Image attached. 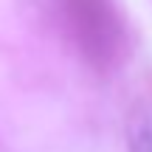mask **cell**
Instances as JSON below:
<instances>
[{
    "mask_svg": "<svg viewBox=\"0 0 152 152\" xmlns=\"http://www.w3.org/2000/svg\"><path fill=\"white\" fill-rule=\"evenodd\" d=\"M82 54L99 68H107L121 48V26L107 0H59Z\"/></svg>",
    "mask_w": 152,
    "mask_h": 152,
    "instance_id": "1",
    "label": "cell"
},
{
    "mask_svg": "<svg viewBox=\"0 0 152 152\" xmlns=\"http://www.w3.org/2000/svg\"><path fill=\"white\" fill-rule=\"evenodd\" d=\"M127 135H130V152H152V118L144 104H135Z\"/></svg>",
    "mask_w": 152,
    "mask_h": 152,
    "instance_id": "2",
    "label": "cell"
}]
</instances>
